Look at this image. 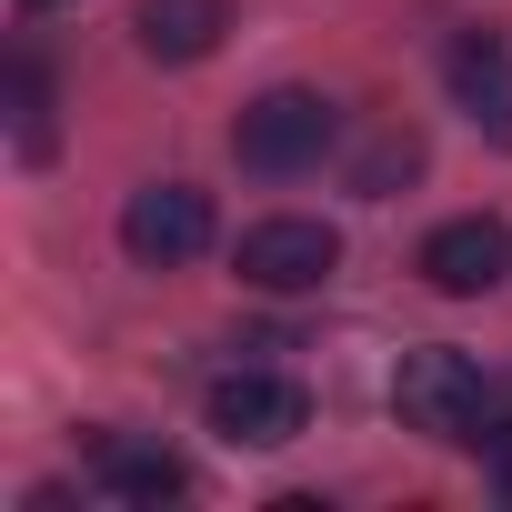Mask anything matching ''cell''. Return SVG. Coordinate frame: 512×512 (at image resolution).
<instances>
[{
  "label": "cell",
  "mask_w": 512,
  "mask_h": 512,
  "mask_svg": "<svg viewBox=\"0 0 512 512\" xmlns=\"http://www.w3.org/2000/svg\"><path fill=\"white\" fill-rule=\"evenodd\" d=\"M332 141H342V111H332L322 91H302V81L262 91V101H251V111L231 121V151H241V171H262V181H292V171H312Z\"/></svg>",
  "instance_id": "cell-1"
},
{
  "label": "cell",
  "mask_w": 512,
  "mask_h": 512,
  "mask_svg": "<svg viewBox=\"0 0 512 512\" xmlns=\"http://www.w3.org/2000/svg\"><path fill=\"white\" fill-rule=\"evenodd\" d=\"M211 432L231 452H282V442L312 432V392L292 372H221L211 382Z\"/></svg>",
  "instance_id": "cell-2"
},
{
  "label": "cell",
  "mask_w": 512,
  "mask_h": 512,
  "mask_svg": "<svg viewBox=\"0 0 512 512\" xmlns=\"http://www.w3.org/2000/svg\"><path fill=\"white\" fill-rule=\"evenodd\" d=\"M121 251L141 272H181V262H201L211 251V191H191V181H151V191H131L121 201Z\"/></svg>",
  "instance_id": "cell-3"
},
{
  "label": "cell",
  "mask_w": 512,
  "mask_h": 512,
  "mask_svg": "<svg viewBox=\"0 0 512 512\" xmlns=\"http://www.w3.org/2000/svg\"><path fill=\"white\" fill-rule=\"evenodd\" d=\"M332 272H342V231L332 221L282 211V221H251L241 231V282L251 292H322Z\"/></svg>",
  "instance_id": "cell-4"
},
{
  "label": "cell",
  "mask_w": 512,
  "mask_h": 512,
  "mask_svg": "<svg viewBox=\"0 0 512 512\" xmlns=\"http://www.w3.org/2000/svg\"><path fill=\"white\" fill-rule=\"evenodd\" d=\"M422 282H432V292H452V302L502 292V282H512V221H492V211L442 221V231L422 241Z\"/></svg>",
  "instance_id": "cell-5"
},
{
  "label": "cell",
  "mask_w": 512,
  "mask_h": 512,
  "mask_svg": "<svg viewBox=\"0 0 512 512\" xmlns=\"http://www.w3.org/2000/svg\"><path fill=\"white\" fill-rule=\"evenodd\" d=\"M91 482H101L111 502H141V512L191 492L181 452H161V442H131V432H101V442H91Z\"/></svg>",
  "instance_id": "cell-6"
},
{
  "label": "cell",
  "mask_w": 512,
  "mask_h": 512,
  "mask_svg": "<svg viewBox=\"0 0 512 512\" xmlns=\"http://www.w3.org/2000/svg\"><path fill=\"white\" fill-rule=\"evenodd\" d=\"M452 101H462L492 141H512V41H502V31L452 41Z\"/></svg>",
  "instance_id": "cell-7"
},
{
  "label": "cell",
  "mask_w": 512,
  "mask_h": 512,
  "mask_svg": "<svg viewBox=\"0 0 512 512\" xmlns=\"http://www.w3.org/2000/svg\"><path fill=\"white\" fill-rule=\"evenodd\" d=\"M131 31H141L151 61H211L221 31H231V0H141Z\"/></svg>",
  "instance_id": "cell-8"
},
{
  "label": "cell",
  "mask_w": 512,
  "mask_h": 512,
  "mask_svg": "<svg viewBox=\"0 0 512 512\" xmlns=\"http://www.w3.org/2000/svg\"><path fill=\"white\" fill-rule=\"evenodd\" d=\"M11 141H21V161H51V81L31 51L11 61Z\"/></svg>",
  "instance_id": "cell-9"
},
{
  "label": "cell",
  "mask_w": 512,
  "mask_h": 512,
  "mask_svg": "<svg viewBox=\"0 0 512 512\" xmlns=\"http://www.w3.org/2000/svg\"><path fill=\"white\" fill-rule=\"evenodd\" d=\"M412 171H422V141H412V131H382V141L352 161V191H362V201H382V191H392V181H412Z\"/></svg>",
  "instance_id": "cell-10"
},
{
  "label": "cell",
  "mask_w": 512,
  "mask_h": 512,
  "mask_svg": "<svg viewBox=\"0 0 512 512\" xmlns=\"http://www.w3.org/2000/svg\"><path fill=\"white\" fill-rule=\"evenodd\" d=\"M21 11H71V0H21Z\"/></svg>",
  "instance_id": "cell-11"
}]
</instances>
